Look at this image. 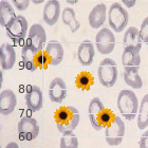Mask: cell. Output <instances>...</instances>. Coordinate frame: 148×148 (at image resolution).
Masks as SVG:
<instances>
[{"mask_svg": "<svg viewBox=\"0 0 148 148\" xmlns=\"http://www.w3.org/2000/svg\"><path fill=\"white\" fill-rule=\"evenodd\" d=\"M54 120L59 132H72L79 124L80 115L73 106H62L55 111Z\"/></svg>", "mask_w": 148, "mask_h": 148, "instance_id": "obj_1", "label": "cell"}, {"mask_svg": "<svg viewBox=\"0 0 148 148\" xmlns=\"http://www.w3.org/2000/svg\"><path fill=\"white\" fill-rule=\"evenodd\" d=\"M117 108L127 121L136 119L139 112V101L136 93L129 89H123L117 96Z\"/></svg>", "mask_w": 148, "mask_h": 148, "instance_id": "obj_2", "label": "cell"}, {"mask_svg": "<svg viewBox=\"0 0 148 148\" xmlns=\"http://www.w3.org/2000/svg\"><path fill=\"white\" fill-rule=\"evenodd\" d=\"M21 58L25 69L31 72L36 71L37 69H46L49 66L45 52H37L27 42L22 46Z\"/></svg>", "mask_w": 148, "mask_h": 148, "instance_id": "obj_3", "label": "cell"}, {"mask_svg": "<svg viewBox=\"0 0 148 148\" xmlns=\"http://www.w3.org/2000/svg\"><path fill=\"white\" fill-rule=\"evenodd\" d=\"M108 22L111 29L116 33H121L125 30L129 21L128 12L119 2H114L108 10Z\"/></svg>", "mask_w": 148, "mask_h": 148, "instance_id": "obj_4", "label": "cell"}, {"mask_svg": "<svg viewBox=\"0 0 148 148\" xmlns=\"http://www.w3.org/2000/svg\"><path fill=\"white\" fill-rule=\"evenodd\" d=\"M97 76L101 85L105 88H111L117 80V66L112 58H105L99 62Z\"/></svg>", "mask_w": 148, "mask_h": 148, "instance_id": "obj_5", "label": "cell"}, {"mask_svg": "<svg viewBox=\"0 0 148 148\" xmlns=\"http://www.w3.org/2000/svg\"><path fill=\"white\" fill-rule=\"evenodd\" d=\"M18 136L21 141H33L39 134V125L34 117L23 116L18 123Z\"/></svg>", "mask_w": 148, "mask_h": 148, "instance_id": "obj_6", "label": "cell"}, {"mask_svg": "<svg viewBox=\"0 0 148 148\" xmlns=\"http://www.w3.org/2000/svg\"><path fill=\"white\" fill-rule=\"evenodd\" d=\"M125 136V123L121 116H115L110 126L105 128L106 142L110 146L120 145Z\"/></svg>", "mask_w": 148, "mask_h": 148, "instance_id": "obj_7", "label": "cell"}, {"mask_svg": "<svg viewBox=\"0 0 148 148\" xmlns=\"http://www.w3.org/2000/svg\"><path fill=\"white\" fill-rule=\"evenodd\" d=\"M10 39L19 43L25 39L28 33V21L22 15H18L5 29Z\"/></svg>", "mask_w": 148, "mask_h": 148, "instance_id": "obj_8", "label": "cell"}, {"mask_svg": "<svg viewBox=\"0 0 148 148\" xmlns=\"http://www.w3.org/2000/svg\"><path fill=\"white\" fill-rule=\"evenodd\" d=\"M95 45L97 51L103 55H108L112 53L115 47V37L113 32L107 28L99 30L95 36Z\"/></svg>", "mask_w": 148, "mask_h": 148, "instance_id": "obj_9", "label": "cell"}, {"mask_svg": "<svg viewBox=\"0 0 148 148\" xmlns=\"http://www.w3.org/2000/svg\"><path fill=\"white\" fill-rule=\"evenodd\" d=\"M47 41V33L39 23H35L30 28L27 43L37 52H41Z\"/></svg>", "mask_w": 148, "mask_h": 148, "instance_id": "obj_10", "label": "cell"}, {"mask_svg": "<svg viewBox=\"0 0 148 148\" xmlns=\"http://www.w3.org/2000/svg\"><path fill=\"white\" fill-rule=\"evenodd\" d=\"M49 97L51 102L60 103L67 97V84L62 77H55L49 85Z\"/></svg>", "mask_w": 148, "mask_h": 148, "instance_id": "obj_11", "label": "cell"}, {"mask_svg": "<svg viewBox=\"0 0 148 148\" xmlns=\"http://www.w3.org/2000/svg\"><path fill=\"white\" fill-rule=\"evenodd\" d=\"M25 104L27 107L33 112H37L42 108L43 104V96L42 91L38 86L32 85L28 88L25 92Z\"/></svg>", "mask_w": 148, "mask_h": 148, "instance_id": "obj_12", "label": "cell"}, {"mask_svg": "<svg viewBox=\"0 0 148 148\" xmlns=\"http://www.w3.org/2000/svg\"><path fill=\"white\" fill-rule=\"evenodd\" d=\"M45 54L47 56L49 65L58 66L64 59L65 51H64L62 43L58 42L57 40H51L47 45Z\"/></svg>", "mask_w": 148, "mask_h": 148, "instance_id": "obj_13", "label": "cell"}, {"mask_svg": "<svg viewBox=\"0 0 148 148\" xmlns=\"http://www.w3.org/2000/svg\"><path fill=\"white\" fill-rule=\"evenodd\" d=\"M95 55V49L91 40L86 39L80 42L77 49V59L80 65L91 66Z\"/></svg>", "mask_w": 148, "mask_h": 148, "instance_id": "obj_14", "label": "cell"}, {"mask_svg": "<svg viewBox=\"0 0 148 148\" xmlns=\"http://www.w3.org/2000/svg\"><path fill=\"white\" fill-rule=\"evenodd\" d=\"M124 47L127 49H131L136 52L140 53L142 49L143 40L140 35V30L136 27H130L126 30L124 34Z\"/></svg>", "mask_w": 148, "mask_h": 148, "instance_id": "obj_15", "label": "cell"}, {"mask_svg": "<svg viewBox=\"0 0 148 148\" xmlns=\"http://www.w3.org/2000/svg\"><path fill=\"white\" fill-rule=\"evenodd\" d=\"M60 16V4L57 0H49L47 1L43 8L42 18L47 25H54L58 21Z\"/></svg>", "mask_w": 148, "mask_h": 148, "instance_id": "obj_16", "label": "cell"}, {"mask_svg": "<svg viewBox=\"0 0 148 148\" xmlns=\"http://www.w3.org/2000/svg\"><path fill=\"white\" fill-rule=\"evenodd\" d=\"M107 6L104 3H99L96 4L91 12L89 13L88 16V20H89V25L92 29H99L106 21L107 18Z\"/></svg>", "mask_w": 148, "mask_h": 148, "instance_id": "obj_17", "label": "cell"}, {"mask_svg": "<svg viewBox=\"0 0 148 148\" xmlns=\"http://www.w3.org/2000/svg\"><path fill=\"white\" fill-rule=\"evenodd\" d=\"M17 97L12 90L5 89L0 93V112L2 115H9L15 110Z\"/></svg>", "mask_w": 148, "mask_h": 148, "instance_id": "obj_18", "label": "cell"}, {"mask_svg": "<svg viewBox=\"0 0 148 148\" xmlns=\"http://www.w3.org/2000/svg\"><path fill=\"white\" fill-rule=\"evenodd\" d=\"M16 62V52L12 45L2 43L0 47V64L3 70H11Z\"/></svg>", "mask_w": 148, "mask_h": 148, "instance_id": "obj_19", "label": "cell"}, {"mask_svg": "<svg viewBox=\"0 0 148 148\" xmlns=\"http://www.w3.org/2000/svg\"><path fill=\"white\" fill-rule=\"evenodd\" d=\"M104 108H105V106H104L99 97H93L89 104V107H88V114H89V121L91 123V126L93 127V129L97 130V131L103 129L102 127L99 125L97 119H99L101 111Z\"/></svg>", "mask_w": 148, "mask_h": 148, "instance_id": "obj_20", "label": "cell"}, {"mask_svg": "<svg viewBox=\"0 0 148 148\" xmlns=\"http://www.w3.org/2000/svg\"><path fill=\"white\" fill-rule=\"evenodd\" d=\"M17 17L12 4L9 1H0V25L4 29Z\"/></svg>", "mask_w": 148, "mask_h": 148, "instance_id": "obj_21", "label": "cell"}, {"mask_svg": "<svg viewBox=\"0 0 148 148\" xmlns=\"http://www.w3.org/2000/svg\"><path fill=\"white\" fill-rule=\"evenodd\" d=\"M123 76L126 85L133 89H141L143 87V80L139 73V68H125Z\"/></svg>", "mask_w": 148, "mask_h": 148, "instance_id": "obj_22", "label": "cell"}, {"mask_svg": "<svg viewBox=\"0 0 148 148\" xmlns=\"http://www.w3.org/2000/svg\"><path fill=\"white\" fill-rule=\"evenodd\" d=\"M122 64L125 68H140L141 65V56L140 53L136 52L131 49L124 48L122 55Z\"/></svg>", "mask_w": 148, "mask_h": 148, "instance_id": "obj_23", "label": "cell"}, {"mask_svg": "<svg viewBox=\"0 0 148 148\" xmlns=\"http://www.w3.org/2000/svg\"><path fill=\"white\" fill-rule=\"evenodd\" d=\"M62 19L64 25H68L72 33L75 32L80 28L79 21H77L76 16H75V11L72 8H66L62 12Z\"/></svg>", "mask_w": 148, "mask_h": 148, "instance_id": "obj_24", "label": "cell"}, {"mask_svg": "<svg viewBox=\"0 0 148 148\" xmlns=\"http://www.w3.org/2000/svg\"><path fill=\"white\" fill-rule=\"evenodd\" d=\"M148 127V94L144 95L138 112V128L144 130Z\"/></svg>", "mask_w": 148, "mask_h": 148, "instance_id": "obj_25", "label": "cell"}, {"mask_svg": "<svg viewBox=\"0 0 148 148\" xmlns=\"http://www.w3.org/2000/svg\"><path fill=\"white\" fill-rule=\"evenodd\" d=\"M94 84V77L90 72L83 71L79 74H77L75 78V85L77 88L82 90H90V88Z\"/></svg>", "mask_w": 148, "mask_h": 148, "instance_id": "obj_26", "label": "cell"}, {"mask_svg": "<svg viewBox=\"0 0 148 148\" xmlns=\"http://www.w3.org/2000/svg\"><path fill=\"white\" fill-rule=\"evenodd\" d=\"M60 148H78V140L73 131L62 133L60 139Z\"/></svg>", "mask_w": 148, "mask_h": 148, "instance_id": "obj_27", "label": "cell"}, {"mask_svg": "<svg viewBox=\"0 0 148 148\" xmlns=\"http://www.w3.org/2000/svg\"><path fill=\"white\" fill-rule=\"evenodd\" d=\"M115 114L112 112V110L108 108H104L102 111H101V113L99 115V119H97V122H99V125L102 128H106V127H108L111 125V123L114 121L115 119Z\"/></svg>", "mask_w": 148, "mask_h": 148, "instance_id": "obj_28", "label": "cell"}, {"mask_svg": "<svg viewBox=\"0 0 148 148\" xmlns=\"http://www.w3.org/2000/svg\"><path fill=\"white\" fill-rule=\"evenodd\" d=\"M140 35L142 38L143 42L148 45V17H146L141 23V28H140Z\"/></svg>", "mask_w": 148, "mask_h": 148, "instance_id": "obj_29", "label": "cell"}, {"mask_svg": "<svg viewBox=\"0 0 148 148\" xmlns=\"http://www.w3.org/2000/svg\"><path fill=\"white\" fill-rule=\"evenodd\" d=\"M13 4L18 11H25L28 9L30 1L29 0H13Z\"/></svg>", "mask_w": 148, "mask_h": 148, "instance_id": "obj_30", "label": "cell"}, {"mask_svg": "<svg viewBox=\"0 0 148 148\" xmlns=\"http://www.w3.org/2000/svg\"><path fill=\"white\" fill-rule=\"evenodd\" d=\"M140 148H148V129L143 133L139 142Z\"/></svg>", "mask_w": 148, "mask_h": 148, "instance_id": "obj_31", "label": "cell"}, {"mask_svg": "<svg viewBox=\"0 0 148 148\" xmlns=\"http://www.w3.org/2000/svg\"><path fill=\"white\" fill-rule=\"evenodd\" d=\"M123 3L124 4H126V6H128V8H132V6H134V4H136V1L133 0V1H127V0H123Z\"/></svg>", "mask_w": 148, "mask_h": 148, "instance_id": "obj_32", "label": "cell"}, {"mask_svg": "<svg viewBox=\"0 0 148 148\" xmlns=\"http://www.w3.org/2000/svg\"><path fill=\"white\" fill-rule=\"evenodd\" d=\"M5 148H19V146H18V144L15 142H10L9 144L5 146Z\"/></svg>", "mask_w": 148, "mask_h": 148, "instance_id": "obj_33", "label": "cell"}, {"mask_svg": "<svg viewBox=\"0 0 148 148\" xmlns=\"http://www.w3.org/2000/svg\"><path fill=\"white\" fill-rule=\"evenodd\" d=\"M34 3H40V2H42V1H33Z\"/></svg>", "mask_w": 148, "mask_h": 148, "instance_id": "obj_34", "label": "cell"}]
</instances>
